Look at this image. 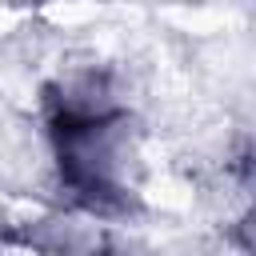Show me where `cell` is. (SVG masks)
I'll return each instance as SVG.
<instances>
[{"instance_id": "1", "label": "cell", "mask_w": 256, "mask_h": 256, "mask_svg": "<svg viewBox=\"0 0 256 256\" xmlns=\"http://www.w3.org/2000/svg\"><path fill=\"white\" fill-rule=\"evenodd\" d=\"M60 184L88 212H112L128 200L124 184V108L96 76L56 84L44 100Z\"/></svg>"}]
</instances>
